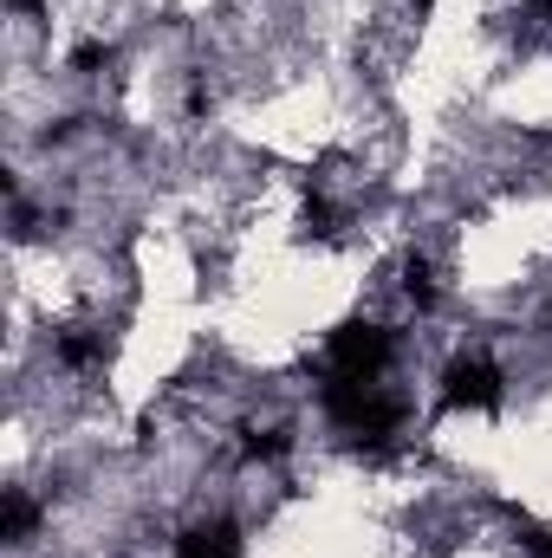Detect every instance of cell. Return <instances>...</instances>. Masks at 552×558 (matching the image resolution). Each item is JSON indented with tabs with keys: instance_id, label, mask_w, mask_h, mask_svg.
Segmentation results:
<instances>
[{
	"instance_id": "1",
	"label": "cell",
	"mask_w": 552,
	"mask_h": 558,
	"mask_svg": "<svg viewBox=\"0 0 552 558\" xmlns=\"http://www.w3.org/2000/svg\"><path fill=\"white\" fill-rule=\"evenodd\" d=\"M325 416L338 422V428H351V435H364V441H384L391 428H397V397H384V384L377 377H332L325 384Z\"/></svg>"
},
{
	"instance_id": "2",
	"label": "cell",
	"mask_w": 552,
	"mask_h": 558,
	"mask_svg": "<svg viewBox=\"0 0 552 558\" xmlns=\"http://www.w3.org/2000/svg\"><path fill=\"white\" fill-rule=\"evenodd\" d=\"M391 364V331L371 325V318H351L332 331V371L338 377H377Z\"/></svg>"
},
{
	"instance_id": "3",
	"label": "cell",
	"mask_w": 552,
	"mask_h": 558,
	"mask_svg": "<svg viewBox=\"0 0 552 558\" xmlns=\"http://www.w3.org/2000/svg\"><path fill=\"white\" fill-rule=\"evenodd\" d=\"M442 403H448V410H494V403H501V371H494L488 357H461V364H448Z\"/></svg>"
},
{
	"instance_id": "4",
	"label": "cell",
	"mask_w": 552,
	"mask_h": 558,
	"mask_svg": "<svg viewBox=\"0 0 552 558\" xmlns=\"http://www.w3.org/2000/svg\"><path fill=\"white\" fill-rule=\"evenodd\" d=\"M176 558H241V533L228 520H208V526L176 539Z\"/></svg>"
},
{
	"instance_id": "5",
	"label": "cell",
	"mask_w": 552,
	"mask_h": 558,
	"mask_svg": "<svg viewBox=\"0 0 552 558\" xmlns=\"http://www.w3.org/2000/svg\"><path fill=\"white\" fill-rule=\"evenodd\" d=\"M520 533H527V553H533V558H552V539L533 526V520H520Z\"/></svg>"
}]
</instances>
